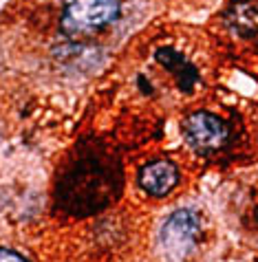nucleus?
I'll return each instance as SVG.
<instances>
[{"instance_id": "obj_2", "label": "nucleus", "mask_w": 258, "mask_h": 262, "mask_svg": "<svg viewBox=\"0 0 258 262\" xmlns=\"http://www.w3.org/2000/svg\"><path fill=\"white\" fill-rule=\"evenodd\" d=\"M120 13L117 0H66L64 20L73 29H100Z\"/></svg>"}, {"instance_id": "obj_1", "label": "nucleus", "mask_w": 258, "mask_h": 262, "mask_svg": "<svg viewBox=\"0 0 258 262\" xmlns=\"http://www.w3.org/2000/svg\"><path fill=\"white\" fill-rule=\"evenodd\" d=\"M183 133L188 143L199 152H214L227 141V123L210 113H192L183 121Z\"/></svg>"}, {"instance_id": "obj_5", "label": "nucleus", "mask_w": 258, "mask_h": 262, "mask_svg": "<svg viewBox=\"0 0 258 262\" xmlns=\"http://www.w3.org/2000/svg\"><path fill=\"white\" fill-rule=\"evenodd\" d=\"M157 60L164 64L166 69H170L176 77H179V86L183 91H192V84L196 82V71H194L192 64L186 62L172 49H159L157 51Z\"/></svg>"}, {"instance_id": "obj_3", "label": "nucleus", "mask_w": 258, "mask_h": 262, "mask_svg": "<svg viewBox=\"0 0 258 262\" xmlns=\"http://www.w3.org/2000/svg\"><path fill=\"white\" fill-rule=\"evenodd\" d=\"M196 231H199L196 216L192 212H188V209H181V212L170 216L161 238H164V245L168 251L176 253V256H183V253H188V249L192 247Z\"/></svg>"}, {"instance_id": "obj_4", "label": "nucleus", "mask_w": 258, "mask_h": 262, "mask_svg": "<svg viewBox=\"0 0 258 262\" xmlns=\"http://www.w3.org/2000/svg\"><path fill=\"white\" fill-rule=\"evenodd\" d=\"M176 181H179V170L170 161H154L148 163L139 174V185L150 196H166L174 190Z\"/></svg>"}, {"instance_id": "obj_6", "label": "nucleus", "mask_w": 258, "mask_h": 262, "mask_svg": "<svg viewBox=\"0 0 258 262\" xmlns=\"http://www.w3.org/2000/svg\"><path fill=\"white\" fill-rule=\"evenodd\" d=\"M0 262H29L25 256H20V253L11 251V249H3L0 247Z\"/></svg>"}]
</instances>
